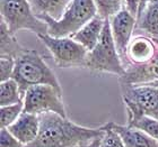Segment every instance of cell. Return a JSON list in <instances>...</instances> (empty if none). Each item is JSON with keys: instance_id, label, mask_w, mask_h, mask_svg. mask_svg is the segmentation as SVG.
I'll list each match as a JSON object with an SVG mask.
<instances>
[{"instance_id": "cell-1", "label": "cell", "mask_w": 158, "mask_h": 147, "mask_svg": "<svg viewBox=\"0 0 158 147\" xmlns=\"http://www.w3.org/2000/svg\"><path fill=\"white\" fill-rule=\"evenodd\" d=\"M39 117V136L24 147H82L104 135L103 127H82L56 112H46Z\"/></svg>"}, {"instance_id": "cell-2", "label": "cell", "mask_w": 158, "mask_h": 147, "mask_svg": "<svg viewBox=\"0 0 158 147\" xmlns=\"http://www.w3.org/2000/svg\"><path fill=\"white\" fill-rule=\"evenodd\" d=\"M13 79L19 87L23 98L25 92L34 85H52L61 91V85L54 72L42 56L33 49H24V52L16 57Z\"/></svg>"}, {"instance_id": "cell-3", "label": "cell", "mask_w": 158, "mask_h": 147, "mask_svg": "<svg viewBox=\"0 0 158 147\" xmlns=\"http://www.w3.org/2000/svg\"><path fill=\"white\" fill-rule=\"evenodd\" d=\"M97 15L94 0H71L59 20L49 16L40 19L48 25V34L52 37H70Z\"/></svg>"}, {"instance_id": "cell-4", "label": "cell", "mask_w": 158, "mask_h": 147, "mask_svg": "<svg viewBox=\"0 0 158 147\" xmlns=\"http://www.w3.org/2000/svg\"><path fill=\"white\" fill-rule=\"evenodd\" d=\"M85 68L97 72L112 73L118 76L124 74L125 68L113 39L110 19H105L102 35L95 48L87 54Z\"/></svg>"}, {"instance_id": "cell-5", "label": "cell", "mask_w": 158, "mask_h": 147, "mask_svg": "<svg viewBox=\"0 0 158 147\" xmlns=\"http://www.w3.org/2000/svg\"><path fill=\"white\" fill-rule=\"evenodd\" d=\"M1 20L13 34L22 29L37 36L48 34V25L34 15L27 0H1Z\"/></svg>"}, {"instance_id": "cell-6", "label": "cell", "mask_w": 158, "mask_h": 147, "mask_svg": "<svg viewBox=\"0 0 158 147\" xmlns=\"http://www.w3.org/2000/svg\"><path fill=\"white\" fill-rule=\"evenodd\" d=\"M122 98L128 111V121L142 116L154 117L158 110V89L149 84H121Z\"/></svg>"}, {"instance_id": "cell-7", "label": "cell", "mask_w": 158, "mask_h": 147, "mask_svg": "<svg viewBox=\"0 0 158 147\" xmlns=\"http://www.w3.org/2000/svg\"><path fill=\"white\" fill-rule=\"evenodd\" d=\"M39 39L46 46L56 65L61 68H85L88 51L71 37H52L49 34L39 35Z\"/></svg>"}, {"instance_id": "cell-8", "label": "cell", "mask_w": 158, "mask_h": 147, "mask_svg": "<svg viewBox=\"0 0 158 147\" xmlns=\"http://www.w3.org/2000/svg\"><path fill=\"white\" fill-rule=\"evenodd\" d=\"M23 101L24 112L37 116L46 112H56L62 117H67L62 101V91L52 85H34L25 92Z\"/></svg>"}, {"instance_id": "cell-9", "label": "cell", "mask_w": 158, "mask_h": 147, "mask_svg": "<svg viewBox=\"0 0 158 147\" xmlns=\"http://www.w3.org/2000/svg\"><path fill=\"white\" fill-rule=\"evenodd\" d=\"M110 25L118 55L121 60H124L128 45L137 26V18L129 13L127 8H123L115 16L110 18Z\"/></svg>"}, {"instance_id": "cell-10", "label": "cell", "mask_w": 158, "mask_h": 147, "mask_svg": "<svg viewBox=\"0 0 158 147\" xmlns=\"http://www.w3.org/2000/svg\"><path fill=\"white\" fill-rule=\"evenodd\" d=\"M156 80H158V51L148 62L127 68L124 74L120 76V84H147Z\"/></svg>"}, {"instance_id": "cell-11", "label": "cell", "mask_w": 158, "mask_h": 147, "mask_svg": "<svg viewBox=\"0 0 158 147\" xmlns=\"http://www.w3.org/2000/svg\"><path fill=\"white\" fill-rule=\"evenodd\" d=\"M24 145H30L39 136L40 117L37 114L23 112L13 125L7 128Z\"/></svg>"}, {"instance_id": "cell-12", "label": "cell", "mask_w": 158, "mask_h": 147, "mask_svg": "<svg viewBox=\"0 0 158 147\" xmlns=\"http://www.w3.org/2000/svg\"><path fill=\"white\" fill-rule=\"evenodd\" d=\"M157 51L158 46L152 38L146 36H137L129 43L125 60H128L131 65L142 64L152 59Z\"/></svg>"}, {"instance_id": "cell-13", "label": "cell", "mask_w": 158, "mask_h": 147, "mask_svg": "<svg viewBox=\"0 0 158 147\" xmlns=\"http://www.w3.org/2000/svg\"><path fill=\"white\" fill-rule=\"evenodd\" d=\"M104 24H105V19L96 15L92 20H89L85 26L81 27L77 33H75L70 37L84 46L88 52H90L92 49L95 48V46L99 42Z\"/></svg>"}, {"instance_id": "cell-14", "label": "cell", "mask_w": 158, "mask_h": 147, "mask_svg": "<svg viewBox=\"0 0 158 147\" xmlns=\"http://www.w3.org/2000/svg\"><path fill=\"white\" fill-rule=\"evenodd\" d=\"M113 129L120 135L125 147H158V141L150 137L140 129L118 125L111 121Z\"/></svg>"}, {"instance_id": "cell-15", "label": "cell", "mask_w": 158, "mask_h": 147, "mask_svg": "<svg viewBox=\"0 0 158 147\" xmlns=\"http://www.w3.org/2000/svg\"><path fill=\"white\" fill-rule=\"evenodd\" d=\"M34 15L40 18L49 16L54 20H59L66 11L71 0H27Z\"/></svg>"}, {"instance_id": "cell-16", "label": "cell", "mask_w": 158, "mask_h": 147, "mask_svg": "<svg viewBox=\"0 0 158 147\" xmlns=\"http://www.w3.org/2000/svg\"><path fill=\"white\" fill-rule=\"evenodd\" d=\"M137 29L145 32L150 38H158V0H150L137 19Z\"/></svg>"}, {"instance_id": "cell-17", "label": "cell", "mask_w": 158, "mask_h": 147, "mask_svg": "<svg viewBox=\"0 0 158 147\" xmlns=\"http://www.w3.org/2000/svg\"><path fill=\"white\" fill-rule=\"evenodd\" d=\"M23 52L24 48L18 44L15 34L11 33L1 20V56H13L16 59Z\"/></svg>"}, {"instance_id": "cell-18", "label": "cell", "mask_w": 158, "mask_h": 147, "mask_svg": "<svg viewBox=\"0 0 158 147\" xmlns=\"http://www.w3.org/2000/svg\"><path fill=\"white\" fill-rule=\"evenodd\" d=\"M20 101H23V97L20 93L19 87L14 79H9L0 83V105L1 107L15 105Z\"/></svg>"}, {"instance_id": "cell-19", "label": "cell", "mask_w": 158, "mask_h": 147, "mask_svg": "<svg viewBox=\"0 0 158 147\" xmlns=\"http://www.w3.org/2000/svg\"><path fill=\"white\" fill-rule=\"evenodd\" d=\"M97 15L103 19H110L123 9L124 0H94Z\"/></svg>"}, {"instance_id": "cell-20", "label": "cell", "mask_w": 158, "mask_h": 147, "mask_svg": "<svg viewBox=\"0 0 158 147\" xmlns=\"http://www.w3.org/2000/svg\"><path fill=\"white\" fill-rule=\"evenodd\" d=\"M129 127L140 129L150 137L158 141V119L150 116H142L140 118H137L135 120L128 121L127 124Z\"/></svg>"}, {"instance_id": "cell-21", "label": "cell", "mask_w": 158, "mask_h": 147, "mask_svg": "<svg viewBox=\"0 0 158 147\" xmlns=\"http://www.w3.org/2000/svg\"><path fill=\"white\" fill-rule=\"evenodd\" d=\"M24 112V101L10 106H5L0 109V127L8 128L19 118Z\"/></svg>"}, {"instance_id": "cell-22", "label": "cell", "mask_w": 158, "mask_h": 147, "mask_svg": "<svg viewBox=\"0 0 158 147\" xmlns=\"http://www.w3.org/2000/svg\"><path fill=\"white\" fill-rule=\"evenodd\" d=\"M102 127L104 129V135L101 138V147H125L120 135L113 129L111 121Z\"/></svg>"}, {"instance_id": "cell-23", "label": "cell", "mask_w": 158, "mask_h": 147, "mask_svg": "<svg viewBox=\"0 0 158 147\" xmlns=\"http://www.w3.org/2000/svg\"><path fill=\"white\" fill-rule=\"evenodd\" d=\"M15 65H16V59L13 56L0 57V80L1 82L13 79Z\"/></svg>"}, {"instance_id": "cell-24", "label": "cell", "mask_w": 158, "mask_h": 147, "mask_svg": "<svg viewBox=\"0 0 158 147\" xmlns=\"http://www.w3.org/2000/svg\"><path fill=\"white\" fill-rule=\"evenodd\" d=\"M0 147H24V145L7 128L0 130Z\"/></svg>"}, {"instance_id": "cell-25", "label": "cell", "mask_w": 158, "mask_h": 147, "mask_svg": "<svg viewBox=\"0 0 158 147\" xmlns=\"http://www.w3.org/2000/svg\"><path fill=\"white\" fill-rule=\"evenodd\" d=\"M124 3L127 10L137 18L139 10V0H124Z\"/></svg>"}, {"instance_id": "cell-26", "label": "cell", "mask_w": 158, "mask_h": 147, "mask_svg": "<svg viewBox=\"0 0 158 147\" xmlns=\"http://www.w3.org/2000/svg\"><path fill=\"white\" fill-rule=\"evenodd\" d=\"M149 1H150V0H139V10H138V15H137V19L141 16L142 11H143V9L146 8L147 3H148Z\"/></svg>"}, {"instance_id": "cell-27", "label": "cell", "mask_w": 158, "mask_h": 147, "mask_svg": "<svg viewBox=\"0 0 158 147\" xmlns=\"http://www.w3.org/2000/svg\"><path fill=\"white\" fill-rule=\"evenodd\" d=\"M82 147H101V138H96L95 141H93L92 143H89Z\"/></svg>"}, {"instance_id": "cell-28", "label": "cell", "mask_w": 158, "mask_h": 147, "mask_svg": "<svg viewBox=\"0 0 158 147\" xmlns=\"http://www.w3.org/2000/svg\"><path fill=\"white\" fill-rule=\"evenodd\" d=\"M147 84L152 85V87H155V88L158 89V80H156V81H154V82H150V83H147Z\"/></svg>"}, {"instance_id": "cell-29", "label": "cell", "mask_w": 158, "mask_h": 147, "mask_svg": "<svg viewBox=\"0 0 158 147\" xmlns=\"http://www.w3.org/2000/svg\"><path fill=\"white\" fill-rule=\"evenodd\" d=\"M152 41H154V43H155L156 45L158 46V38H152Z\"/></svg>"}, {"instance_id": "cell-30", "label": "cell", "mask_w": 158, "mask_h": 147, "mask_svg": "<svg viewBox=\"0 0 158 147\" xmlns=\"http://www.w3.org/2000/svg\"><path fill=\"white\" fill-rule=\"evenodd\" d=\"M154 118H156V119H158V110H157V112L155 114V116H154Z\"/></svg>"}]
</instances>
